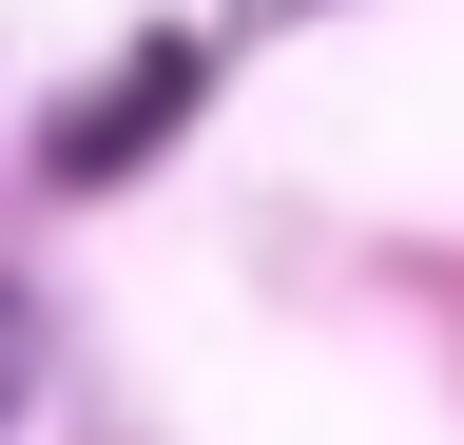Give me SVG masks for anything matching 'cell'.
<instances>
[{
    "label": "cell",
    "mask_w": 464,
    "mask_h": 445,
    "mask_svg": "<svg viewBox=\"0 0 464 445\" xmlns=\"http://www.w3.org/2000/svg\"><path fill=\"white\" fill-rule=\"evenodd\" d=\"M194 97H213V39H194V20H155V39H116V78H97L78 117L39 136V175H58V194H116V175H136V155H155L174 117H194Z\"/></svg>",
    "instance_id": "obj_1"
},
{
    "label": "cell",
    "mask_w": 464,
    "mask_h": 445,
    "mask_svg": "<svg viewBox=\"0 0 464 445\" xmlns=\"http://www.w3.org/2000/svg\"><path fill=\"white\" fill-rule=\"evenodd\" d=\"M0 407H20V291H0Z\"/></svg>",
    "instance_id": "obj_2"
}]
</instances>
